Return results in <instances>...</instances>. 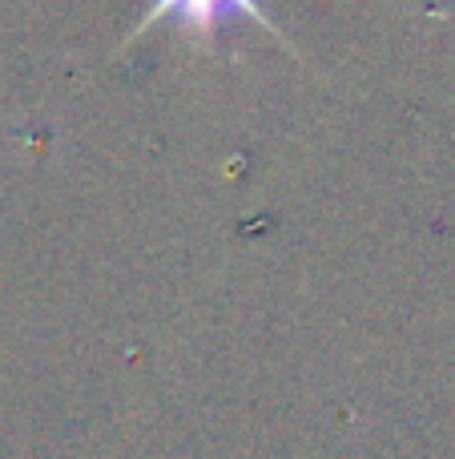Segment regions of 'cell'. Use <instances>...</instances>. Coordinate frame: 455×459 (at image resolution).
<instances>
[{
	"label": "cell",
	"instance_id": "1",
	"mask_svg": "<svg viewBox=\"0 0 455 459\" xmlns=\"http://www.w3.org/2000/svg\"><path fill=\"white\" fill-rule=\"evenodd\" d=\"M234 13H242V16H250V21L274 29V24L266 21V13H262V0H153L150 13H145V21L137 24V32H145L153 21H166L169 16V21H177L182 29L198 32V37H210V32H214L218 24H222L226 16H234Z\"/></svg>",
	"mask_w": 455,
	"mask_h": 459
}]
</instances>
